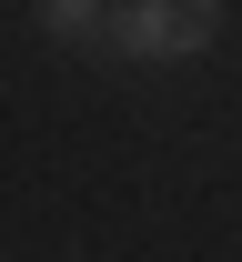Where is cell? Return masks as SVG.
Instances as JSON below:
<instances>
[{"mask_svg": "<svg viewBox=\"0 0 242 262\" xmlns=\"http://www.w3.org/2000/svg\"><path fill=\"white\" fill-rule=\"evenodd\" d=\"M212 31H222L212 0H141V10H111V40H121L131 61H182V51H202Z\"/></svg>", "mask_w": 242, "mask_h": 262, "instance_id": "obj_1", "label": "cell"}, {"mask_svg": "<svg viewBox=\"0 0 242 262\" xmlns=\"http://www.w3.org/2000/svg\"><path fill=\"white\" fill-rule=\"evenodd\" d=\"M40 31H51V40H81V51H91V40H111V10H91V0H51V10H40Z\"/></svg>", "mask_w": 242, "mask_h": 262, "instance_id": "obj_2", "label": "cell"}]
</instances>
